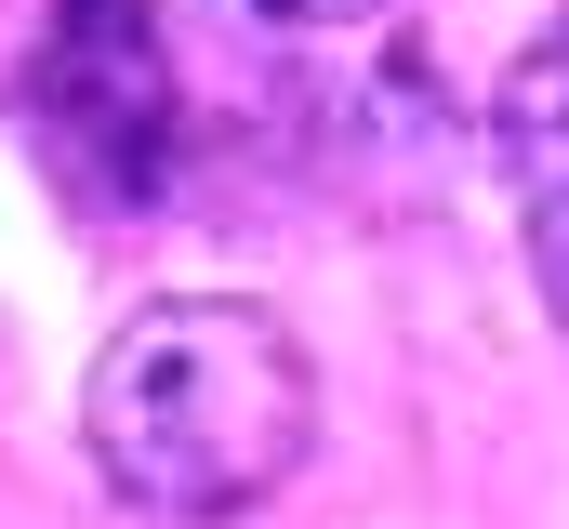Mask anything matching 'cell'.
I'll return each mask as SVG.
<instances>
[{
  "mask_svg": "<svg viewBox=\"0 0 569 529\" xmlns=\"http://www.w3.org/2000/svg\"><path fill=\"white\" fill-rule=\"evenodd\" d=\"M80 437H93V477L120 503H146V517H172V529H226L305 463L318 371H305L279 305L159 291V305L120 318V345L93 358Z\"/></svg>",
  "mask_w": 569,
  "mask_h": 529,
  "instance_id": "6da1fadb",
  "label": "cell"
},
{
  "mask_svg": "<svg viewBox=\"0 0 569 529\" xmlns=\"http://www.w3.org/2000/svg\"><path fill=\"white\" fill-rule=\"evenodd\" d=\"M13 120L80 212H107V226L146 212L172 186V146H186L159 0H40V40L13 67Z\"/></svg>",
  "mask_w": 569,
  "mask_h": 529,
  "instance_id": "7a4b0ae2",
  "label": "cell"
},
{
  "mask_svg": "<svg viewBox=\"0 0 569 529\" xmlns=\"http://www.w3.org/2000/svg\"><path fill=\"white\" fill-rule=\"evenodd\" d=\"M490 146H503V186H517V239H530V278L569 331V13L503 67L490 93Z\"/></svg>",
  "mask_w": 569,
  "mask_h": 529,
  "instance_id": "3957f363",
  "label": "cell"
},
{
  "mask_svg": "<svg viewBox=\"0 0 569 529\" xmlns=\"http://www.w3.org/2000/svg\"><path fill=\"white\" fill-rule=\"evenodd\" d=\"M252 13H266V27H331V40H345V27H385L398 0H252Z\"/></svg>",
  "mask_w": 569,
  "mask_h": 529,
  "instance_id": "277c9868",
  "label": "cell"
}]
</instances>
